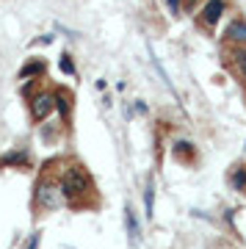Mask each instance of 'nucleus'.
I'll return each instance as SVG.
<instances>
[{
    "mask_svg": "<svg viewBox=\"0 0 246 249\" xmlns=\"http://www.w3.org/2000/svg\"><path fill=\"white\" fill-rule=\"evenodd\" d=\"M61 188H64V199H67L70 205H83V199L94 191L88 172L83 169L80 163L67 166V172L61 175Z\"/></svg>",
    "mask_w": 246,
    "mask_h": 249,
    "instance_id": "obj_1",
    "label": "nucleus"
},
{
    "mask_svg": "<svg viewBox=\"0 0 246 249\" xmlns=\"http://www.w3.org/2000/svg\"><path fill=\"white\" fill-rule=\"evenodd\" d=\"M64 199V188H61V180L50 178V175H44L34 188V208L39 213H50L55 208H61Z\"/></svg>",
    "mask_w": 246,
    "mask_h": 249,
    "instance_id": "obj_2",
    "label": "nucleus"
},
{
    "mask_svg": "<svg viewBox=\"0 0 246 249\" xmlns=\"http://www.w3.org/2000/svg\"><path fill=\"white\" fill-rule=\"evenodd\" d=\"M55 108V91H39L31 97V119L34 122H44L47 116L53 114Z\"/></svg>",
    "mask_w": 246,
    "mask_h": 249,
    "instance_id": "obj_3",
    "label": "nucleus"
},
{
    "mask_svg": "<svg viewBox=\"0 0 246 249\" xmlns=\"http://www.w3.org/2000/svg\"><path fill=\"white\" fill-rule=\"evenodd\" d=\"M224 11H227V0H208V3H205V9L199 11V19H202V25L213 28L221 19Z\"/></svg>",
    "mask_w": 246,
    "mask_h": 249,
    "instance_id": "obj_4",
    "label": "nucleus"
},
{
    "mask_svg": "<svg viewBox=\"0 0 246 249\" xmlns=\"http://www.w3.org/2000/svg\"><path fill=\"white\" fill-rule=\"evenodd\" d=\"M224 36H227V42H232V45H246V22L244 19H232L227 25V31H224Z\"/></svg>",
    "mask_w": 246,
    "mask_h": 249,
    "instance_id": "obj_5",
    "label": "nucleus"
},
{
    "mask_svg": "<svg viewBox=\"0 0 246 249\" xmlns=\"http://www.w3.org/2000/svg\"><path fill=\"white\" fill-rule=\"evenodd\" d=\"M55 108L61 111L64 119H70V111H72V94L67 89H58L55 91Z\"/></svg>",
    "mask_w": 246,
    "mask_h": 249,
    "instance_id": "obj_6",
    "label": "nucleus"
},
{
    "mask_svg": "<svg viewBox=\"0 0 246 249\" xmlns=\"http://www.w3.org/2000/svg\"><path fill=\"white\" fill-rule=\"evenodd\" d=\"M124 224H127V235H130L133 241H139L141 230H139V219H136V211H133L130 205L124 208Z\"/></svg>",
    "mask_w": 246,
    "mask_h": 249,
    "instance_id": "obj_7",
    "label": "nucleus"
},
{
    "mask_svg": "<svg viewBox=\"0 0 246 249\" xmlns=\"http://www.w3.org/2000/svg\"><path fill=\"white\" fill-rule=\"evenodd\" d=\"M175 158L191 163V160H193V144L191 142H177L175 144Z\"/></svg>",
    "mask_w": 246,
    "mask_h": 249,
    "instance_id": "obj_8",
    "label": "nucleus"
},
{
    "mask_svg": "<svg viewBox=\"0 0 246 249\" xmlns=\"http://www.w3.org/2000/svg\"><path fill=\"white\" fill-rule=\"evenodd\" d=\"M232 64H235L238 75L246 80V50L244 47H238V50H232Z\"/></svg>",
    "mask_w": 246,
    "mask_h": 249,
    "instance_id": "obj_9",
    "label": "nucleus"
},
{
    "mask_svg": "<svg viewBox=\"0 0 246 249\" xmlns=\"http://www.w3.org/2000/svg\"><path fill=\"white\" fill-rule=\"evenodd\" d=\"M232 186H235L238 191H246V166H244V169H238L235 175H232Z\"/></svg>",
    "mask_w": 246,
    "mask_h": 249,
    "instance_id": "obj_10",
    "label": "nucleus"
},
{
    "mask_svg": "<svg viewBox=\"0 0 246 249\" xmlns=\"http://www.w3.org/2000/svg\"><path fill=\"white\" fill-rule=\"evenodd\" d=\"M42 70H44V64H42V61H34V64H28L25 70L19 72V78H28V75H39Z\"/></svg>",
    "mask_w": 246,
    "mask_h": 249,
    "instance_id": "obj_11",
    "label": "nucleus"
},
{
    "mask_svg": "<svg viewBox=\"0 0 246 249\" xmlns=\"http://www.w3.org/2000/svg\"><path fill=\"white\" fill-rule=\"evenodd\" d=\"M152 194H155V186L152 180L147 183V194H144V205H147V216H152Z\"/></svg>",
    "mask_w": 246,
    "mask_h": 249,
    "instance_id": "obj_12",
    "label": "nucleus"
},
{
    "mask_svg": "<svg viewBox=\"0 0 246 249\" xmlns=\"http://www.w3.org/2000/svg\"><path fill=\"white\" fill-rule=\"evenodd\" d=\"M169 11H172V17H180L183 14V0H166Z\"/></svg>",
    "mask_w": 246,
    "mask_h": 249,
    "instance_id": "obj_13",
    "label": "nucleus"
},
{
    "mask_svg": "<svg viewBox=\"0 0 246 249\" xmlns=\"http://www.w3.org/2000/svg\"><path fill=\"white\" fill-rule=\"evenodd\" d=\"M61 70L70 72V75L75 72V67H72V61H70V55H61Z\"/></svg>",
    "mask_w": 246,
    "mask_h": 249,
    "instance_id": "obj_14",
    "label": "nucleus"
},
{
    "mask_svg": "<svg viewBox=\"0 0 246 249\" xmlns=\"http://www.w3.org/2000/svg\"><path fill=\"white\" fill-rule=\"evenodd\" d=\"M36 241H39V235H34V238H31V244H28V249H36Z\"/></svg>",
    "mask_w": 246,
    "mask_h": 249,
    "instance_id": "obj_15",
    "label": "nucleus"
}]
</instances>
